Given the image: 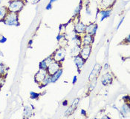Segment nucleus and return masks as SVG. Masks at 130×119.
<instances>
[{
  "instance_id": "6ab92c4d",
  "label": "nucleus",
  "mask_w": 130,
  "mask_h": 119,
  "mask_svg": "<svg viewBox=\"0 0 130 119\" xmlns=\"http://www.w3.org/2000/svg\"><path fill=\"white\" fill-rule=\"evenodd\" d=\"M55 0H51V2H50V3H49V5H48V7H47V9H49L51 8V4H52V2H54Z\"/></svg>"
},
{
  "instance_id": "f3484780",
  "label": "nucleus",
  "mask_w": 130,
  "mask_h": 119,
  "mask_svg": "<svg viewBox=\"0 0 130 119\" xmlns=\"http://www.w3.org/2000/svg\"><path fill=\"white\" fill-rule=\"evenodd\" d=\"M113 0H103V5L105 6V7H108L109 5H111L112 3Z\"/></svg>"
},
{
  "instance_id": "6e6552de",
  "label": "nucleus",
  "mask_w": 130,
  "mask_h": 119,
  "mask_svg": "<svg viewBox=\"0 0 130 119\" xmlns=\"http://www.w3.org/2000/svg\"><path fill=\"white\" fill-rule=\"evenodd\" d=\"M78 102H79V99L74 100V101L73 102V104H72V105L71 106L70 108L67 110V112H66V115H69L70 114L73 113V112L74 111V109L77 108V104H78Z\"/></svg>"
},
{
  "instance_id": "20e7f679",
  "label": "nucleus",
  "mask_w": 130,
  "mask_h": 119,
  "mask_svg": "<svg viewBox=\"0 0 130 119\" xmlns=\"http://www.w3.org/2000/svg\"><path fill=\"white\" fill-rule=\"evenodd\" d=\"M66 50L63 49V48H61L59 49L58 50H57L54 54L53 55V59L55 61H57V62H60L61 61H63L64 58L66 56Z\"/></svg>"
},
{
  "instance_id": "f8f14e48",
  "label": "nucleus",
  "mask_w": 130,
  "mask_h": 119,
  "mask_svg": "<svg viewBox=\"0 0 130 119\" xmlns=\"http://www.w3.org/2000/svg\"><path fill=\"white\" fill-rule=\"evenodd\" d=\"M93 42V37L91 35H86L84 37V43L85 44H90L91 43Z\"/></svg>"
},
{
  "instance_id": "4468645a",
  "label": "nucleus",
  "mask_w": 130,
  "mask_h": 119,
  "mask_svg": "<svg viewBox=\"0 0 130 119\" xmlns=\"http://www.w3.org/2000/svg\"><path fill=\"white\" fill-rule=\"evenodd\" d=\"M80 52V47L77 46V47H74L72 50H71V53H72V55L73 56H77L78 55V53Z\"/></svg>"
},
{
  "instance_id": "f257e3e1",
  "label": "nucleus",
  "mask_w": 130,
  "mask_h": 119,
  "mask_svg": "<svg viewBox=\"0 0 130 119\" xmlns=\"http://www.w3.org/2000/svg\"><path fill=\"white\" fill-rule=\"evenodd\" d=\"M23 2L20 0H16V1H13L10 4L9 7H8V9L10 10V12H13V13H17L18 11H20L22 7H23Z\"/></svg>"
},
{
  "instance_id": "0eeeda50",
  "label": "nucleus",
  "mask_w": 130,
  "mask_h": 119,
  "mask_svg": "<svg viewBox=\"0 0 130 119\" xmlns=\"http://www.w3.org/2000/svg\"><path fill=\"white\" fill-rule=\"evenodd\" d=\"M101 81H102V83H103V85H107V84H109L111 83V81H112V77H111V76L109 73H106V74H105L103 76Z\"/></svg>"
},
{
  "instance_id": "9b49d317",
  "label": "nucleus",
  "mask_w": 130,
  "mask_h": 119,
  "mask_svg": "<svg viewBox=\"0 0 130 119\" xmlns=\"http://www.w3.org/2000/svg\"><path fill=\"white\" fill-rule=\"evenodd\" d=\"M75 30L78 33H83L86 30V27L83 23H78L75 27Z\"/></svg>"
},
{
  "instance_id": "dca6fc26",
  "label": "nucleus",
  "mask_w": 130,
  "mask_h": 119,
  "mask_svg": "<svg viewBox=\"0 0 130 119\" xmlns=\"http://www.w3.org/2000/svg\"><path fill=\"white\" fill-rule=\"evenodd\" d=\"M5 65L2 64H0V76L5 74Z\"/></svg>"
},
{
  "instance_id": "1a4fd4ad",
  "label": "nucleus",
  "mask_w": 130,
  "mask_h": 119,
  "mask_svg": "<svg viewBox=\"0 0 130 119\" xmlns=\"http://www.w3.org/2000/svg\"><path fill=\"white\" fill-rule=\"evenodd\" d=\"M84 61L85 60L83 59L81 56H76V58L74 59V61H75V64H76V65H77V67L78 69H80L83 66Z\"/></svg>"
},
{
  "instance_id": "423d86ee",
  "label": "nucleus",
  "mask_w": 130,
  "mask_h": 119,
  "mask_svg": "<svg viewBox=\"0 0 130 119\" xmlns=\"http://www.w3.org/2000/svg\"><path fill=\"white\" fill-rule=\"evenodd\" d=\"M47 75V71L45 69H41L40 68V71L35 75V81L37 83H40L42 82L43 80L45 79Z\"/></svg>"
},
{
  "instance_id": "a211bd4d",
  "label": "nucleus",
  "mask_w": 130,
  "mask_h": 119,
  "mask_svg": "<svg viewBox=\"0 0 130 119\" xmlns=\"http://www.w3.org/2000/svg\"><path fill=\"white\" fill-rule=\"evenodd\" d=\"M129 112V107H127V106H123V108H122V112L123 113V114H126V113H128Z\"/></svg>"
},
{
  "instance_id": "f03ea898",
  "label": "nucleus",
  "mask_w": 130,
  "mask_h": 119,
  "mask_svg": "<svg viewBox=\"0 0 130 119\" xmlns=\"http://www.w3.org/2000/svg\"><path fill=\"white\" fill-rule=\"evenodd\" d=\"M60 64L57 61H54L53 62H51L50 64L48 66L47 69H48V73L50 76L54 75L56 73H57L60 70Z\"/></svg>"
},
{
  "instance_id": "39448f33",
  "label": "nucleus",
  "mask_w": 130,
  "mask_h": 119,
  "mask_svg": "<svg viewBox=\"0 0 130 119\" xmlns=\"http://www.w3.org/2000/svg\"><path fill=\"white\" fill-rule=\"evenodd\" d=\"M91 50V47L90 44H85L83 49L80 50V56L84 60H87L90 56Z\"/></svg>"
},
{
  "instance_id": "9d476101",
  "label": "nucleus",
  "mask_w": 130,
  "mask_h": 119,
  "mask_svg": "<svg viewBox=\"0 0 130 119\" xmlns=\"http://www.w3.org/2000/svg\"><path fill=\"white\" fill-rule=\"evenodd\" d=\"M96 29H97V25H90L89 26H88L86 28L87 33L89 34V35L94 34L96 32Z\"/></svg>"
},
{
  "instance_id": "ddd939ff",
  "label": "nucleus",
  "mask_w": 130,
  "mask_h": 119,
  "mask_svg": "<svg viewBox=\"0 0 130 119\" xmlns=\"http://www.w3.org/2000/svg\"><path fill=\"white\" fill-rule=\"evenodd\" d=\"M7 14V9L5 7H1L0 8V19H4Z\"/></svg>"
},
{
  "instance_id": "2eb2a0df",
  "label": "nucleus",
  "mask_w": 130,
  "mask_h": 119,
  "mask_svg": "<svg viewBox=\"0 0 130 119\" xmlns=\"http://www.w3.org/2000/svg\"><path fill=\"white\" fill-rule=\"evenodd\" d=\"M100 13L102 14V19H101V21H102V20L106 19V17H108L110 15V11L109 10H108V11H103V12H100Z\"/></svg>"
},
{
  "instance_id": "7ed1b4c3",
  "label": "nucleus",
  "mask_w": 130,
  "mask_h": 119,
  "mask_svg": "<svg viewBox=\"0 0 130 119\" xmlns=\"http://www.w3.org/2000/svg\"><path fill=\"white\" fill-rule=\"evenodd\" d=\"M17 15L13 12H10L8 15L5 16V24L13 25H17Z\"/></svg>"
},
{
  "instance_id": "aec40b11",
  "label": "nucleus",
  "mask_w": 130,
  "mask_h": 119,
  "mask_svg": "<svg viewBox=\"0 0 130 119\" xmlns=\"http://www.w3.org/2000/svg\"><path fill=\"white\" fill-rule=\"evenodd\" d=\"M0 1H2V0H0Z\"/></svg>"
}]
</instances>
